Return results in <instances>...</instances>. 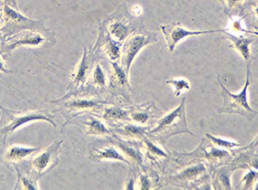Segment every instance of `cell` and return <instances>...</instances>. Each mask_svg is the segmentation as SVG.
Here are the masks:
<instances>
[{
  "label": "cell",
  "instance_id": "cell-1",
  "mask_svg": "<svg viewBox=\"0 0 258 190\" xmlns=\"http://www.w3.org/2000/svg\"><path fill=\"white\" fill-rule=\"evenodd\" d=\"M185 101L186 98H183L179 106L162 117L156 127L150 131L149 136L159 141L162 145L166 144L167 139L176 135L189 134L191 136H194L186 125Z\"/></svg>",
  "mask_w": 258,
  "mask_h": 190
},
{
  "label": "cell",
  "instance_id": "cell-2",
  "mask_svg": "<svg viewBox=\"0 0 258 190\" xmlns=\"http://www.w3.org/2000/svg\"><path fill=\"white\" fill-rule=\"evenodd\" d=\"M2 110V117L0 119V147L6 145L9 137H11L16 130L29 122L36 120H45L57 126L54 121V117L47 111L40 110L34 112H12L7 109L0 107Z\"/></svg>",
  "mask_w": 258,
  "mask_h": 190
},
{
  "label": "cell",
  "instance_id": "cell-3",
  "mask_svg": "<svg viewBox=\"0 0 258 190\" xmlns=\"http://www.w3.org/2000/svg\"><path fill=\"white\" fill-rule=\"evenodd\" d=\"M218 82L221 87V96L223 99V104L218 110L220 114H240L249 120H251L257 114V111L253 110L249 105L247 99V92L250 85V69H247L245 86L239 94H232L228 91L227 88L222 84L220 76L218 77Z\"/></svg>",
  "mask_w": 258,
  "mask_h": 190
},
{
  "label": "cell",
  "instance_id": "cell-4",
  "mask_svg": "<svg viewBox=\"0 0 258 190\" xmlns=\"http://www.w3.org/2000/svg\"><path fill=\"white\" fill-rule=\"evenodd\" d=\"M62 140L55 141L49 145L43 152H37L31 156V159L24 163L22 167H27L25 169H20L24 173L30 175L35 181L41 177L50 172L59 163V149Z\"/></svg>",
  "mask_w": 258,
  "mask_h": 190
},
{
  "label": "cell",
  "instance_id": "cell-5",
  "mask_svg": "<svg viewBox=\"0 0 258 190\" xmlns=\"http://www.w3.org/2000/svg\"><path fill=\"white\" fill-rule=\"evenodd\" d=\"M157 36L153 32L147 31H136L127 38L121 49V67L129 74L132 62L138 52L148 45L155 43Z\"/></svg>",
  "mask_w": 258,
  "mask_h": 190
},
{
  "label": "cell",
  "instance_id": "cell-6",
  "mask_svg": "<svg viewBox=\"0 0 258 190\" xmlns=\"http://www.w3.org/2000/svg\"><path fill=\"white\" fill-rule=\"evenodd\" d=\"M3 16L5 18L6 25L2 29V31L5 32V36L12 35L16 33V31H24V30H31V31H46L45 28V21H34L29 18H26L21 16L18 11L11 8L9 6H4L3 8Z\"/></svg>",
  "mask_w": 258,
  "mask_h": 190
},
{
  "label": "cell",
  "instance_id": "cell-7",
  "mask_svg": "<svg viewBox=\"0 0 258 190\" xmlns=\"http://www.w3.org/2000/svg\"><path fill=\"white\" fill-rule=\"evenodd\" d=\"M161 31L164 33V36L167 42V46L170 52H173L176 45L184 38L188 36H195V35H203V34H209V33H216V32H224L225 30H215V31H189L184 29L179 23L168 24L166 26L160 27Z\"/></svg>",
  "mask_w": 258,
  "mask_h": 190
},
{
  "label": "cell",
  "instance_id": "cell-8",
  "mask_svg": "<svg viewBox=\"0 0 258 190\" xmlns=\"http://www.w3.org/2000/svg\"><path fill=\"white\" fill-rule=\"evenodd\" d=\"M40 151V148H29L19 145L2 146L0 149V163L7 167L22 165L23 161ZM26 163V161H25Z\"/></svg>",
  "mask_w": 258,
  "mask_h": 190
},
{
  "label": "cell",
  "instance_id": "cell-9",
  "mask_svg": "<svg viewBox=\"0 0 258 190\" xmlns=\"http://www.w3.org/2000/svg\"><path fill=\"white\" fill-rule=\"evenodd\" d=\"M126 8L123 12V16L122 18L117 17L115 18L114 21H112V23L110 24L109 27V32L111 34V36L115 40V42H121L129 37L130 35L135 32V28L132 26L133 23L132 22V16H128L125 17L126 16Z\"/></svg>",
  "mask_w": 258,
  "mask_h": 190
},
{
  "label": "cell",
  "instance_id": "cell-10",
  "mask_svg": "<svg viewBox=\"0 0 258 190\" xmlns=\"http://www.w3.org/2000/svg\"><path fill=\"white\" fill-rule=\"evenodd\" d=\"M103 101L96 99H75L64 103L63 107L69 110V114H74L72 117L84 114L88 111L100 112L103 108Z\"/></svg>",
  "mask_w": 258,
  "mask_h": 190
},
{
  "label": "cell",
  "instance_id": "cell-11",
  "mask_svg": "<svg viewBox=\"0 0 258 190\" xmlns=\"http://www.w3.org/2000/svg\"><path fill=\"white\" fill-rule=\"evenodd\" d=\"M223 33L226 34L228 40L232 42V45L230 46L235 48V50L242 56L243 59L245 60V62L247 65V69H250V62L253 59L251 46L254 43V41L252 39L237 36L233 33H230L229 31H225Z\"/></svg>",
  "mask_w": 258,
  "mask_h": 190
},
{
  "label": "cell",
  "instance_id": "cell-12",
  "mask_svg": "<svg viewBox=\"0 0 258 190\" xmlns=\"http://www.w3.org/2000/svg\"><path fill=\"white\" fill-rule=\"evenodd\" d=\"M91 157L94 160L101 161V160H117L122 161L130 165V160L122 155L121 153L117 152V150L112 145L106 144L101 146H94L91 150Z\"/></svg>",
  "mask_w": 258,
  "mask_h": 190
},
{
  "label": "cell",
  "instance_id": "cell-13",
  "mask_svg": "<svg viewBox=\"0 0 258 190\" xmlns=\"http://www.w3.org/2000/svg\"><path fill=\"white\" fill-rule=\"evenodd\" d=\"M34 31H31V32L25 33L23 36H20L18 38L11 39L10 43L8 45L4 46L1 49L2 53H10L13 51V49L16 47V46H22V45H31V46H38L43 44L46 38H44L43 36H41L38 32H34Z\"/></svg>",
  "mask_w": 258,
  "mask_h": 190
},
{
  "label": "cell",
  "instance_id": "cell-14",
  "mask_svg": "<svg viewBox=\"0 0 258 190\" xmlns=\"http://www.w3.org/2000/svg\"><path fill=\"white\" fill-rule=\"evenodd\" d=\"M78 126L82 127L86 135L98 136V137H111L114 132L107 128L106 126L95 116H89L88 120L77 123Z\"/></svg>",
  "mask_w": 258,
  "mask_h": 190
},
{
  "label": "cell",
  "instance_id": "cell-15",
  "mask_svg": "<svg viewBox=\"0 0 258 190\" xmlns=\"http://www.w3.org/2000/svg\"><path fill=\"white\" fill-rule=\"evenodd\" d=\"M90 66H91V62L88 60L87 50H86V48H84L83 59L81 61V64L79 65V68L77 69V73L74 75V79L69 86V89L73 88V90H75L80 85L85 83L87 76H88Z\"/></svg>",
  "mask_w": 258,
  "mask_h": 190
},
{
  "label": "cell",
  "instance_id": "cell-16",
  "mask_svg": "<svg viewBox=\"0 0 258 190\" xmlns=\"http://www.w3.org/2000/svg\"><path fill=\"white\" fill-rule=\"evenodd\" d=\"M111 142L114 143L115 146H117L120 150H122V152H124L127 156V158L134 162H136L137 164H142L143 163V160L142 157L140 155V153L138 152L137 149L135 147H133L132 145L130 144L129 142H125L121 139H119L118 137H116V136H111Z\"/></svg>",
  "mask_w": 258,
  "mask_h": 190
},
{
  "label": "cell",
  "instance_id": "cell-17",
  "mask_svg": "<svg viewBox=\"0 0 258 190\" xmlns=\"http://www.w3.org/2000/svg\"><path fill=\"white\" fill-rule=\"evenodd\" d=\"M205 174H206V168H205V165L200 164L197 166H193V167L184 169L182 172L177 175L175 178L185 181V182H189V181L199 180Z\"/></svg>",
  "mask_w": 258,
  "mask_h": 190
},
{
  "label": "cell",
  "instance_id": "cell-18",
  "mask_svg": "<svg viewBox=\"0 0 258 190\" xmlns=\"http://www.w3.org/2000/svg\"><path fill=\"white\" fill-rule=\"evenodd\" d=\"M104 119L110 121H118V120H130L129 114L126 111H123L117 107L111 108H102L100 111Z\"/></svg>",
  "mask_w": 258,
  "mask_h": 190
},
{
  "label": "cell",
  "instance_id": "cell-19",
  "mask_svg": "<svg viewBox=\"0 0 258 190\" xmlns=\"http://www.w3.org/2000/svg\"><path fill=\"white\" fill-rule=\"evenodd\" d=\"M17 173V183L15 189H39L38 184L30 175L24 173L20 169L16 168Z\"/></svg>",
  "mask_w": 258,
  "mask_h": 190
},
{
  "label": "cell",
  "instance_id": "cell-20",
  "mask_svg": "<svg viewBox=\"0 0 258 190\" xmlns=\"http://www.w3.org/2000/svg\"><path fill=\"white\" fill-rule=\"evenodd\" d=\"M232 170L228 168H221L214 176V188L231 189L232 185L230 182V176Z\"/></svg>",
  "mask_w": 258,
  "mask_h": 190
},
{
  "label": "cell",
  "instance_id": "cell-21",
  "mask_svg": "<svg viewBox=\"0 0 258 190\" xmlns=\"http://www.w3.org/2000/svg\"><path fill=\"white\" fill-rule=\"evenodd\" d=\"M121 130H117V132L127 137H143L147 135V128L141 127V126H137V125H133V124H126L124 126H122Z\"/></svg>",
  "mask_w": 258,
  "mask_h": 190
},
{
  "label": "cell",
  "instance_id": "cell-22",
  "mask_svg": "<svg viewBox=\"0 0 258 190\" xmlns=\"http://www.w3.org/2000/svg\"><path fill=\"white\" fill-rule=\"evenodd\" d=\"M113 71H114V85L120 84L124 86L125 84H128V74L125 72V70L120 67L116 61L112 62Z\"/></svg>",
  "mask_w": 258,
  "mask_h": 190
},
{
  "label": "cell",
  "instance_id": "cell-23",
  "mask_svg": "<svg viewBox=\"0 0 258 190\" xmlns=\"http://www.w3.org/2000/svg\"><path fill=\"white\" fill-rule=\"evenodd\" d=\"M144 143L146 145V150H147V155L151 159H158L162 157H167V153L160 150L157 146L152 143V141L149 138H145Z\"/></svg>",
  "mask_w": 258,
  "mask_h": 190
},
{
  "label": "cell",
  "instance_id": "cell-24",
  "mask_svg": "<svg viewBox=\"0 0 258 190\" xmlns=\"http://www.w3.org/2000/svg\"><path fill=\"white\" fill-rule=\"evenodd\" d=\"M105 51L111 60L114 61L120 57V47L118 46L115 41L111 39L110 36L105 44Z\"/></svg>",
  "mask_w": 258,
  "mask_h": 190
},
{
  "label": "cell",
  "instance_id": "cell-25",
  "mask_svg": "<svg viewBox=\"0 0 258 190\" xmlns=\"http://www.w3.org/2000/svg\"><path fill=\"white\" fill-rule=\"evenodd\" d=\"M166 84H170L174 87L175 95L178 97L183 90H189L190 84L186 80L183 79H176V80H169L167 81Z\"/></svg>",
  "mask_w": 258,
  "mask_h": 190
},
{
  "label": "cell",
  "instance_id": "cell-26",
  "mask_svg": "<svg viewBox=\"0 0 258 190\" xmlns=\"http://www.w3.org/2000/svg\"><path fill=\"white\" fill-rule=\"evenodd\" d=\"M206 137L213 142V144L217 147H220V148H226V149H232V148H235V147H241V144H237L235 142H232V141H227V140H223V139H220L218 137H215L212 135H209V134H205Z\"/></svg>",
  "mask_w": 258,
  "mask_h": 190
},
{
  "label": "cell",
  "instance_id": "cell-27",
  "mask_svg": "<svg viewBox=\"0 0 258 190\" xmlns=\"http://www.w3.org/2000/svg\"><path fill=\"white\" fill-rule=\"evenodd\" d=\"M93 83L98 85L99 87H103L106 83V79H105V74L103 72V70L101 69L100 65H97L96 68L94 69L93 72Z\"/></svg>",
  "mask_w": 258,
  "mask_h": 190
},
{
  "label": "cell",
  "instance_id": "cell-28",
  "mask_svg": "<svg viewBox=\"0 0 258 190\" xmlns=\"http://www.w3.org/2000/svg\"><path fill=\"white\" fill-rule=\"evenodd\" d=\"M129 116L130 119L137 122V123H140V124L147 123L151 119V117H152V114L147 111H136V112H133L132 114H130Z\"/></svg>",
  "mask_w": 258,
  "mask_h": 190
},
{
  "label": "cell",
  "instance_id": "cell-29",
  "mask_svg": "<svg viewBox=\"0 0 258 190\" xmlns=\"http://www.w3.org/2000/svg\"><path fill=\"white\" fill-rule=\"evenodd\" d=\"M220 1H221L224 5L225 14L229 15L236 9L240 8L245 0H220Z\"/></svg>",
  "mask_w": 258,
  "mask_h": 190
},
{
  "label": "cell",
  "instance_id": "cell-30",
  "mask_svg": "<svg viewBox=\"0 0 258 190\" xmlns=\"http://www.w3.org/2000/svg\"><path fill=\"white\" fill-rule=\"evenodd\" d=\"M256 180H257V173L253 170H250L249 173L245 175L242 179V182H244V185L242 186L243 189L252 188Z\"/></svg>",
  "mask_w": 258,
  "mask_h": 190
},
{
  "label": "cell",
  "instance_id": "cell-31",
  "mask_svg": "<svg viewBox=\"0 0 258 190\" xmlns=\"http://www.w3.org/2000/svg\"><path fill=\"white\" fill-rule=\"evenodd\" d=\"M152 186V182L147 175H140L139 177V187L141 189H150Z\"/></svg>",
  "mask_w": 258,
  "mask_h": 190
},
{
  "label": "cell",
  "instance_id": "cell-32",
  "mask_svg": "<svg viewBox=\"0 0 258 190\" xmlns=\"http://www.w3.org/2000/svg\"><path fill=\"white\" fill-rule=\"evenodd\" d=\"M227 31H235V32H250V33H255L256 34V32H251V31H246V30H244L242 28V25L240 23V21H236V20H234L232 23L230 24V27H229V29H226Z\"/></svg>",
  "mask_w": 258,
  "mask_h": 190
},
{
  "label": "cell",
  "instance_id": "cell-33",
  "mask_svg": "<svg viewBox=\"0 0 258 190\" xmlns=\"http://www.w3.org/2000/svg\"><path fill=\"white\" fill-rule=\"evenodd\" d=\"M2 4L4 6H9L11 8L15 9L16 11H18L16 0H2Z\"/></svg>",
  "mask_w": 258,
  "mask_h": 190
},
{
  "label": "cell",
  "instance_id": "cell-34",
  "mask_svg": "<svg viewBox=\"0 0 258 190\" xmlns=\"http://www.w3.org/2000/svg\"><path fill=\"white\" fill-rule=\"evenodd\" d=\"M0 70H1V71H3V72H8L6 69H4V66H3V64H2L1 60H0Z\"/></svg>",
  "mask_w": 258,
  "mask_h": 190
},
{
  "label": "cell",
  "instance_id": "cell-35",
  "mask_svg": "<svg viewBox=\"0 0 258 190\" xmlns=\"http://www.w3.org/2000/svg\"><path fill=\"white\" fill-rule=\"evenodd\" d=\"M6 178H5V176H3V175H0V182H2V181H4Z\"/></svg>",
  "mask_w": 258,
  "mask_h": 190
},
{
  "label": "cell",
  "instance_id": "cell-36",
  "mask_svg": "<svg viewBox=\"0 0 258 190\" xmlns=\"http://www.w3.org/2000/svg\"><path fill=\"white\" fill-rule=\"evenodd\" d=\"M0 19H3V15H2L1 11H0Z\"/></svg>",
  "mask_w": 258,
  "mask_h": 190
},
{
  "label": "cell",
  "instance_id": "cell-37",
  "mask_svg": "<svg viewBox=\"0 0 258 190\" xmlns=\"http://www.w3.org/2000/svg\"><path fill=\"white\" fill-rule=\"evenodd\" d=\"M2 21H3V19H0V26H1V23H2Z\"/></svg>",
  "mask_w": 258,
  "mask_h": 190
},
{
  "label": "cell",
  "instance_id": "cell-38",
  "mask_svg": "<svg viewBox=\"0 0 258 190\" xmlns=\"http://www.w3.org/2000/svg\"><path fill=\"white\" fill-rule=\"evenodd\" d=\"M0 5H2V2H0Z\"/></svg>",
  "mask_w": 258,
  "mask_h": 190
}]
</instances>
